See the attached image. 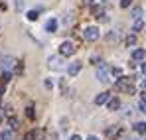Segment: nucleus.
<instances>
[{
    "mask_svg": "<svg viewBox=\"0 0 146 140\" xmlns=\"http://www.w3.org/2000/svg\"><path fill=\"white\" fill-rule=\"evenodd\" d=\"M57 26H59V22H57L55 18H51V20H48V22H46V32L53 34V32L57 30Z\"/></svg>",
    "mask_w": 146,
    "mask_h": 140,
    "instance_id": "1a4fd4ad",
    "label": "nucleus"
},
{
    "mask_svg": "<svg viewBox=\"0 0 146 140\" xmlns=\"http://www.w3.org/2000/svg\"><path fill=\"white\" fill-rule=\"evenodd\" d=\"M146 57V49H134L132 51V61H142Z\"/></svg>",
    "mask_w": 146,
    "mask_h": 140,
    "instance_id": "9d476101",
    "label": "nucleus"
},
{
    "mask_svg": "<svg viewBox=\"0 0 146 140\" xmlns=\"http://www.w3.org/2000/svg\"><path fill=\"white\" fill-rule=\"evenodd\" d=\"M24 71V65H22V61L20 63H16V73H22Z\"/></svg>",
    "mask_w": 146,
    "mask_h": 140,
    "instance_id": "bb28decb",
    "label": "nucleus"
},
{
    "mask_svg": "<svg viewBox=\"0 0 146 140\" xmlns=\"http://www.w3.org/2000/svg\"><path fill=\"white\" fill-rule=\"evenodd\" d=\"M140 109H142V113H146V101H142V103H140Z\"/></svg>",
    "mask_w": 146,
    "mask_h": 140,
    "instance_id": "c756f323",
    "label": "nucleus"
},
{
    "mask_svg": "<svg viewBox=\"0 0 146 140\" xmlns=\"http://www.w3.org/2000/svg\"><path fill=\"white\" fill-rule=\"evenodd\" d=\"M59 51H61V55H73L77 51V47H75L73 42H63L61 47H59Z\"/></svg>",
    "mask_w": 146,
    "mask_h": 140,
    "instance_id": "7ed1b4c3",
    "label": "nucleus"
},
{
    "mask_svg": "<svg viewBox=\"0 0 146 140\" xmlns=\"http://www.w3.org/2000/svg\"><path fill=\"white\" fill-rule=\"evenodd\" d=\"M26 115H28V118H34V117H36V113H34V105H28Z\"/></svg>",
    "mask_w": 146,
    "mask_h": 140,
    "instance_id": "4be33fe9",
    "label": "nucleus"
},
{
    "mask_svg": "<svg viewBox=\"0 0 146 140\" xmlns=\"http://www.w3.org/2000/svg\"><path fill=\"white\" fill-rule=\"evenodd\" d=\"M99 36H101V30H99L97 26H89V28H85V32H83V38H85L87 42H97Z\"/></svg>",
    "mask_w": 146,
    "mask_h": 140,
    "instance_id": "f03ea898",
    "label": "nucleus"
},
{
    "mask_svg": "<svg viewBox=\"0 0 146 140\" xmlns=\"http://www.w3.org/2000/svg\"><path fill=\"white\" fill-rule=\"evenodd\" d=\"M142 101H146V89L142 91Z\"/></svg>",
    "mask_w": 146,
    "mask_h": 140,
    "instance_id": "f704fd0d",
    "label": "nucleus"
},
{
    "mask_svg": "<svg viewBox=\"0 0 146 140\" xmlns=\"http://www.w3.org/2000/svg\"><path fill=\"white\" fill-rule=\"evenodd\" d=\"M126 46H136V36H134V34H130V36L126 38Z\"/></svg>",
    "mask_w": 146,
    "mask_h": 140,
    "instance_id": "6ab92c4d",
    "label": "nucleus"
},
{
    "mask_svg": "<svg viewBox=\"0 0 146 140\" xmlns=\"http://www.w3.org/2000/svg\"><path fill=\"white\" fill-rule=\"evenodd\" d=\"M38 136H40V130H30L24 136V140H38Z\"/></svg>",
    "mask_w": 146,
    "mask_h": 140,
    "instance_id": "4468645a",
    "label": "nucleus"
},
{
    "mask_svg": "<svg viewBox=\"0 0 146 140\" xmlns=\"http://www.w3.org/2000/svg\"><path fill=\"white\" fill-rule=\"evenodd\" d=\"M81 67H83L81 61H71V63H67V75H69V77H75V75L81 71Z\"/></svg>",
    "mask_w": 146,
    "mask_h": 140,
    "instance_id": "20e7f679",
    "label": "nucleus"
},
{
    "mask_svg": "<svg viewBox=\"0 0 146 140\" xmlns=\"http://www.w3.org/2000/svg\"><path fill=\"white\" fill-rule=\"evenodd\" d=\"M124 140H136V138H134V136H126Z\"/></svg>",
    "mask_w": 146,
    "mask_h": 140,
    "instance_id": "c9c22d12",
    "label": "nucleus"
},
{
    "mask_svg": "<svg viewBox=\"0 0 146 140\" xmlns=\"http://www.w3.org/2000/svg\"><path fill=\"white\" fill-rule=\"evenodd\" d=\"M109 109H111V111L121 109V101H119V99H109Z\"/></svg>",
    "mask_w": 146,
    "mask_h": 140,
    "instance_id": "f8f14e48",
    "label": "nucleus"
},
{
    "mask_svg": "<svg viewBox=\"0 0 146 140\" xmlns=\"http://www.w3.org/2000/svg\"><path fill=\"white\" fill-rule=\"evenodd\" d=\"M111 75H115V77H121V67H111Z\"/></svg>",
    "mask_w": 146,
    "mask_h": 140,
    "instance_id": "5701e85b",
    "label": "nucleus"
},
{
    "mask_svg": "<svg viewBox=\"0 0 146 140\" xmlns=\"http://www.w3.org/2000/svg\"><path fill=\"white\" fill-rule=\"evenodd\" d=\"M48 63H49L51 69H61V67H63V61H61L59 55H51V57L48 59Z\"/></svg>",
    "mask_w": 146,
    "mask_h": 140,
    "instance_id": "0eeeda50",
    "label": "nucleus"
},
{
    "mask_svg": "<svg viewBox=\"0 0 146 140\" xmlns=\"http://www.w3.org/2000/svg\"><path fill=\"white\" fill-rule=\"evenodd\" d=\"M38 16H40V12H38V10H30V12H28V20H32V22H34V20H38Z\"/></svg>",
    "mask_w": 146,
    "mask_h": 140,
    "instance_id": "f3484780",
    "label": "nucleus"
},
{
    "mask_svg": "<svg viewBox=\"0 0 146 140\" xmlns=\"http://www.w3.org/2000/svg\"><path fill=\"white\" fill-rule=\"evenodd\" d=\"M16 63H18V61H16L14 57H4V59H0V67H2L4 71H10Z\"/></svg>",
    "mask_w": 146,
    "mask_h": 140,
    "instance_id": "423d86ee",
    "label": "nucleus"
},
{
    "mask_svg": "<svg viewBox=\"0 0 146 140\" xmlns=\"http://www.w3.org/2000/svg\"><path fill=\"white\" fill-rule=\"evenodd\" d=\"M4 91H6V83H2V81H0V99H2Z\"/></svg>",
    "mask_w": 146,
    "mask_h": 140,
    "instance_id": "a878e982",
    "label": "nucleus"
},
{
    "mask_svg": "<svg viewBox=\"0 0 146 140\" xmlns=\"http://www.w3.org/2000/svg\"><path fill=\"white\" fill-rule=\"evenodd\" d=\"M115 87H117L119 91H124V93H128V95H134V93H136V89H134V85H132V79H130V77H119V79H117V83H115Z\"/></svg>",
    "mask_w": 146,
    "mask_h": 140,
    "instance_id": "f257e3e1",
    "label": "nucleus"
},
{
    "mask_svg": "<svg viewBox=\"0 0 146 140\" xmlns=\"http://www.w3.org/2000/svg\"><path fill=\"white\" fill-rule=\"evenodd\" d=\"M10 79H12V73H10V71H4V73H2V79H0V81H2V83H8Z\"/></svg>",
    "mask_w": 146,
    "mask_h": 140,
    "instance_id": "aec40b11",
    "label": "nucleus"
},
{
    "mask_svg": "<svg viewBox=\"0 0 146 140\" xmlns=\"http://www.w3.org/2000/svg\"><path fill=\"white\" fill-rule=\"evenodd\" d=\"M97 79L101 81V83H109V75H107V65H105V63H99Z\"/></svg>",
    "mask_w": 146,
    "mask_h": 140,
    "instance_id": "39448f33",
    "label": "nucleus"
},
{
    "mask_svg": "<svg viewBox=\"0 0 146 140\" xmlns=\"http://www.w3.org/2000/svg\"><path fill=\"white\" fill-rule=\"evenodd\" d=\"M8 124H10V130H18V128H20V120H18L16 117H10Z\"/></svg>",
    "mask_w": 146,
    "mask_h": 140,
    "instance_id": "9b49d317",
    "label": "nucleus"
},
{
    "mask_svg": "<svg viewBox=\"0 0 146 140\" xmlns=\"http://www.w3.org/2000/svg\"><path fill=\"white\" fill-rule=\"evenodd\" d=\"M71 22H73L71 14H65V16H63V20H61V24H63V26H71Z\"/></svg>",
    "mask_w": 146,
    "mask_h": 140,
    "instance_id": "412c9836",
    "label": "nucleus"
},
{
    "mask_svg": "<svg viewBox=\"0 0 146 140\" xmlns=\"http://www.w3.org/2000/svg\"><path fill=\"white\" fill-rule=\"evenodd\" d=\"M142 89H146V75H144V79H142Z\"/></svg>",
    "mask_w": 146,
    "mask_h": 140,
    "instance_id": "72a5a7b5",
    "label": "nucleus"
},
{
    "mask_svg": "<svg viewBox=\"0 0 146 140\" xmlns=\"http://www.w3.org/2000/svg\"><path fill=\"white\" fill-rule=\"evenodd\" d=\"M83 2H85V4H91V0H83Z\"/></svg>",
    "mask_w": 146,
    "mask_h": 140,
    "instance_id": "e433bc0d",
    "label": "nucleus"
},
{
    "mask_svg": "<svg viewBox=\"0 0 146 140\" xmlns=\"http://www.w3.org/2000/svg\"><path fill=\"white\" fill-rule=\"evenodd\" d=\"M140 69H142V73H144V75H146V61H144V63H142V65H140Z\"/></svg>",
    "mask_w": 146,
    "mask_h": 140,
    "instance_id": "2f4dec72",
    "label": "nucleus"
},
{
    "mask_svg": "<svg viewBox=\"0 0 146 140\" xmlns=\"http://www.w3.org/2000/svg\"><path fill=\"white\" fill-rule=\"evenodd\" d=\"M71 140H83V138H81L79 134H73V136H71Z\"/></svg>",
    "mask_w": 146,
    "mask_h": 140,
    "instance_id": "7c9ffc66",
    "label": "nucleus"
},
{
    "mask_svg": "<svg viewBox=\"0 0 146 140\" xmlns=\"http://www.w3.org/2000/svg\"><path fill=\"white\" fill-rule=\"evenodd\" d=\"M130 4H132V0H121V6H122V8H128Z\"/></svg>",
    "mask_w": 146,
    "mask_h": 140,
    "instance_id": "b1692460",
    "label": "nucleus"
},
{
    "mask_svg": "<svg viewBox=\"0 0 146 140\" xmlns=\"http://www.w3.org/2000/svg\"><path fill=\"white\" fill-rule=\"evenodd\" d=\"M44 85H46V89H51V87H53V81H51V79H46Z\"/></svg>",
    "mask_w": 146,
    "mask_h": 140,
    "instance_id": "393cba45",
    "label": "nucleus"
},
{
    "mask_svg": "<svg viewBox=\"0 0 146 140\" xmlns=\"http://www.w3.org/2000/svg\"><path fill=\"white\" fill-rule=\"evenodd\" d=\"M134 130H136L138 134H146V122H136V124H134Z\"/></svg>",
    "mask_w": 146,
    "mask_h": 140,
    "instance_id": "ddd939ff",
    "label": "nucleus"
},
{
    "mask_svg": "<svg viewBox=\"0 0 146 140\" xmlns=\"http://www.w3.org/2000/svg\"><path fill=\"white\" fill-rule=\"evenodd\" d=\"M87 140H99V138L95 136V134H91V136H87Z\"/></svg>",
    "mask_w": 146,
    "mask_h": 140,
    "instance_id": "473e14b6",
    "label": "nucleus"
},
{
    "mask_svg": "<svg viewBox=\"0 0 146 140\" xmlns=\"http://www.w3.org/2000/svg\"><path fill=\"white\" fill-rule=\"evenodd\" d=\"M142 28H144V22H142L140 18H138V20H134V26H132V32H140Z\"/></svg>",
    "mask_w": 146,
    "mask_h": 140,
    "instance_id": "dca6fc26",
    "label": "nucleus"
},
{
    "mask_svg": "<svg viewBox=\"0 0 146 140\" xmlns=\"http://www.w3.org/2000/svg\"><path fill=\"white\" fill-rule=\"evenodd\" d=\"M107 40H109V42H113V40H117V34H109V36H107Z\"/></svg>",
    "mask_w": 146,
    "mask_h": 140,
    "instance_id": "c85d7f7f",
    "label": "nucleus"
},
{
    "mask_svg": "<svg viewBox=\"0 0 146 140\" xmlns=\"http://www.w3.org/2000/svg\"><path fill=\"white\" fill-rule=\"evenodd\" d=\"M109 99H111V93H107V91H105V93H99L97 97H95V105L101 107V105H105Z\"/></svg>",
    "mask_w": 146,
    "mask_h": 140,
    "instance_id": "6e6552de",
    "label": "nucleus"
},
{
    "mask_svg": "<svg viewBox=\"0 0 146 140\" xmlns=\"http://www.w3.org/2000/svg\"><path fill=\"white\" fill-rule=\"evenodd\" d=\"M130 16H132L134 20H138V18L142 16V8H140V6H136V8H132V12H130Z\"/></svg>",
    "mask_w": 146,
    "mask_h": 140,
    "instance_id": "2eb2a0df",
    "label": "nucleus"
},
{
    "mask_svg": "<svg viewBox=\"0 0 146 140\" xmlns=\"http://www.w3.org/2000/svg\"><path fill=\"white\" fill-rule=\"evenodd\" d=\"M16 8L22 10V8H24V0H16Z\"/></svg>",
    "mask_w": 146,
    "mask_h": 140,
    "instance_id": "cd10ccee",
    "label": "nucleus"
},
{
    "mask_svg": "<svg viewBox=\"0 0 146 140\" xmlns=\"http://www.w3.org/2000/svg\"><path fill=\"white\" fill-rule=\"evenodd\" d=\"M0 140H12V130H4L0 134Z\"/></svg>",
    "mask_w": 146,
    "mask_h": 140,
    "instance_id": "a211bd4d",
    "label": "nucleus"
},
{
    "mask_svg": "<svg viewBox=\"0 0 146 140\" xmlns=\"http://www.w3.org/2000/svg\"><path fill=\"white\" fill-rule=\"evenodd\" d=\"M99 2H109V0H99Z\"/></svg>",
    "mask_w": 146,
    "mask_h": 140,
    "instance_id": "4c0bfd02",
    "label": "nucleus"
}]
</instances>
